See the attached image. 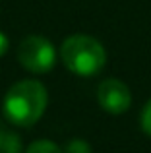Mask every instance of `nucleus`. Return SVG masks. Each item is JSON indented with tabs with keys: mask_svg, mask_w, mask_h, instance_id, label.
<instances>
[{
	"mask_svg": "<svg viewBox=\"0 0 151 153\" xmlns=\"http://www.w3.org/2000/svg\"><path fill=\"white\" fill-rule=\"evenodd\" d=\"M47 87L37 79H21L8 89L2 111L16 126H33L47 108Z\"/></svg>",
	"mask_w": 151,
	"mask_h": 153,
	"instance_id": "nucleus-1",
	"label": "nucleus"
},
{
	"mask_svg": "<svg viewBox=\"0 0 151 153\" xmlns=\"http://www.w3.org/2000/svg\"><path fill=\"white\" fill-rule=\"evenodd\" d=\"M62 64L81 78L97 76L107 64V51L95 37L72 35L60 47Z\"/></svg>",
	"mask_w": 151,
	"mask_h": 153,
	"instance_id": "nucleus-2",
	"label": "nucleus"
},
{
	"mask_svg": "<svg viewBox=\"0 0 151 153\" xmlns=\"http://www.w3.org/2000/svg\"><path fill=\"white\" fill-rule=\"evenodd\" d=\"M18 60L31 74H47L56 62V49L49 39L29 35L18 47Z\"/></svg>",
	"mask_w": 151,
	"mask_h": 153,
	"instance_id": "nucleus-3",
	"label": "nucleus"
},
{
	"mask_svg": "<svg viewBox=\"0 0 151 153\" xmlns=\"http://www.w3.org/2000/svg\"><path fill=\"white\" fill-rule=\"evenodd\" d=\"M97 101L103 111L110 114H122L132 105V93L124 82L116 78H107L97 87Z\"/></svg>",
	"mask_w": 151,
	"mask_h": 153,
	"instance_id": "nucleus-4",
	"label": "nucleus"
},
{
	"mask_svg": "<svg viewBox=\"0 0 151 153\" xmlns=\"http://www.w3.org/2000/svg\"><path fill=\"white\" fill-rule=\"evenodd\" d=\"M0 153H21V138L14 132H6L0 140Z\"/></svg>",
	"mask_w": 151,
	"mask_h": 153,
	"instance_id": "nucleus-5",
	"label": "nucleus"
},
{
	"mask_svg": "<svg viewBox=\"0 0 151 153\" xmlns=\"http://www.w3.org/2000/svg\"><path fill=\"white\" fill-rule=\"evenodd\" d=\"M25 153H62V151H60V147L54 142H50V140H37V142L31 143L29 149Z\"/></svg>",
	"mask_w": 151,
	"mask_h": 153,
	"instance_id": "nucleus-6",
	"label": "nucleus"
},
{
	"mask_svg": "<svg viewBox=\"0 0 151 153\" xmlns=\"http://www.w3.org/2000/svg\"><path fill=\"white\" fill-rule=\"evenodd\" d=\"M64 153H91V147L85 140H79V138H74L66 143L64 147Z\"/></svg>",
	"mask_w": 151,
	"mask_h": 153,
	"instance_id": "nucleus-7",
	"label": "nucleus"
},
{
	"mask_svg": "<svg viewBox=\"0 0 151 153\" xmlns=\"http://www.w3.org/2000/svg\"><path fill=\"white\" fill-rule=\"evenodd\" d=\"M140 124H141V130H144V134H147L149 138H151V99L144 105V108H141Z\"/></svg>",
	"mask_w": 151,
	"mask_h": 153,
	"instance_id": "nucleus-8",
	"label": "nucleus"
},
{
	"mask_svg": "<svg viewBox=\"0 0 151 153\" xmlns=\"http://www.w3.org/2000/svg\"><path fill=\"white\" fill-rule=\"evenodd\" d=\"M10 49V41H8V35L0 31V56H4Z\"/></svg>",
	"mask_w": 151,
	"mask_h": 153,
	"instance_id": "nucleus-9",
	"label": "nucleus"
},
{
	"mask_svg": "<svg viewBox=\"0 0 151 153\" xmlns=\"http://www.w3.org/2000/svg\"><path fill=\"white\" fill-rule=\"evenodd\" d=\"M6 132H8V130H6V128H4V124L0 122V140L4 138V134H6Z\"/></svg>",
	"mask_w": 151,
	"mask_h": 153,
	"instance_id": "nucleus-10",
	"label": "nucleus"
}]
</instances>
